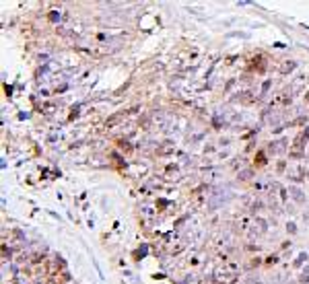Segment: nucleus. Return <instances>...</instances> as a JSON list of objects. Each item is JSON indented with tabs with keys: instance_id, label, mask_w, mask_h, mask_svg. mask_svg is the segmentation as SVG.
Returning a JSON list of instances; mask_svg holds the SVG:
<instances>
[{
	"instance_id": "nucleus-1",
	"label": "nucleus",
	"mask_w": 309,
	"mask_h": 284,
	"mask_svg": "<svg viewBox=\"0 0 309 284\" xmlns=\"http://www.w3.org/2000/svg\"><path fill=\"white\" fill-rule=\"evenodd\" d=\"M122 117H124V115H114L111 120H107V128H111V126H115L117 122H120V120H122Z\"/></svg>"
},
{
	"instance_id": "nucleus-2",
	"label": "nucleus",
	"mask_w": 309,
	"mask_h": 284,
	"mask_svg": "<svg viewBox=\"0 0 309 284\" xmlns=\"http://www.w3.org/2000/svg\"><path fill=\"white\" fill-rule=\"evenodd\" d=\"M293 68H295V62H285V66H282V72H291Z\"/></svg>"
},
{
	"instance_id": "nucleus-3",
	"label": "nucleus",
	"mask_w": 309,
	"mask_h": 284,
	"mask_svg": "<svg viewBox=\"0 0 309 284\" xmlns=\"http://www.w3.org/2000/svg\"><path fill=\"white\" fill-rule=\"evenodd\" d=\"M293 193H295V200L297 202H303V193L299 192V190H293Z\"/></svg>"
},
{
	"instance_id": "nucleus-4",
	"label": "nucleus",
	"mask_w": 309,
	"mask_h": 284,
	"mask_svg": "<svg viewBox=\"0 0 309 284\" xmlns=\"http://www.w3.org/2000/svg\"><path fill=\"white\" fill-rule=\"evenodd\" d=\"M268 89H270V80H266V82L262 85V95H266V93H268Z\"/></svg>"
},
{
	"instance_id": "nucleus-5",
	"label": "nucleus",
	"mask_w": 309,
	"mask_h": 284,
	"mask_svg": "<svg viewBox=\"0 0 309 284\" xmlns=\"http://www.w3.org/2000/svg\"><path fill=\"white\" fill-rule=\"evenodd\" d=\"M249 175H252V171H241V173H239V179H247Z\"/></svg>"
},
{
	"instance_id": "nucleus-6",
	"label": "nucleus",
	"mask_w": 309,
	"mask_h": 284,
	"mask_svg": "<svg viewBox=\"0 0 309 284\" xmlns=\"http://www.w3.org/2000/svg\"><path fill=\"white\" fill-rule=\"evenodd\" d=\"M50 19H52V21H58V19H60V14L54 11V12H50Z\"/></svg>"
},
{
	"instance_id": "nucleus-7",
	"label": "nucleus",
	"mask_w": 309,
	"mask_h": 284,
	"mask_svg": "<svg viewBox=\"0 0 309 284\" xmlns=\"http://www.w3.org/2000/svg\"><path fill=\"white\" fill-rule=\"evenodd\" d=\"M307 101H309V93H307Z\"/></svg>"
}]
</instances>
